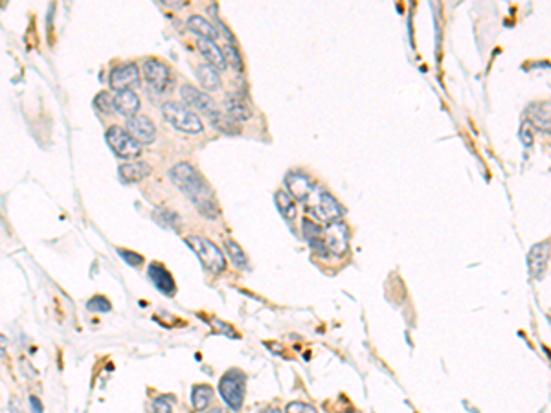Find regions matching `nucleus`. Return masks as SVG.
Returning <instances> with one entry per match:
<instances>
[{"mask_svg":"<svg viewBox=\"0 0 551 413\" xmlns=\"http://www.w3.org/2000/svg\"><path fill=\"white\" fill-rule=\"evenodd\" d=\"M169 178L197 206V210L203 215L210 217V219L219 215V206L215 203L212 188L208 186L203 175L193 166H190L188 162L176 163L169 171Z\"/></svg>","mask_w":551,"mask_h":413,"instance_id":"nucleus-1","label":"nucleus"},{"mask_svg":"<svg viewBox=\"0 0 551 413\" xmlns=\"http://www.w3.org/2000/svg\"><path fill=\"white\" fill-rule=\"evenodd\" d=\"M188 247H191V250L195 252V255L198 257V261L203 263V267L206 270L213 274H220L226 270V259L223 252L217 248V245H213L210 239L200 237V235H190L186 237Z\"/></svg>","mask_w":551,"mask_h":413,"instance_id":"nucleus-2","label":"nucleus"},{"mask_svg":"<svg viewBox=\"0 0 551 413\" xmlns=\"http://www.w3.org/2000/svg\"><path fill=\"white\" fill-rule=\"evenodd\" d=\"M162 114L168 124H171L173 127L178 129V131L188 132V134H198V132H203L204 129L200 118L195 114L190 107L182 105V103H175V102L164 103Z\"/></svg>","mask_w":551,"mask_h":413,"instance_id":"nucleus-3","label":"nucleus"},{"mask_svg":"<svg viewBox=\"0 0 551 413\" xmlns=\"http://www.w3.org/2000/svg\"><path fill=\"white\" fill-rule=\"evenodd\" d=\"M245 382H247V377L239 370H230L225 377L220 378V397L228 404V408H232L234 412L241 409L242 400H245Z\"/></svg>","mask_w":551,"mask_h":413,"instance_id":"nucleus-4","label":"nucleus"},{"mask_svg":"<svg viewBox=\"0 0 551 413\" xmlns=\"http://www.w3.org/2000/svg\"><path fill=\"white\" fill-rule=\"evenodd\" d=\"M105 140L110 149L114 151V154H118L119 159L129 160L140 156L141 145L138 144L129 132H125L124 129L118 127V125H112V127L107 129Z\"/></svg>","mask_w":551,"mask_h":413,"instance_id":"nucleus-5","label":"nucleus"},{"mask_svg":"<svg viewBox=\"0 0 551 413\" xmlns=\"http://www.w3.org/2000/svg\"><path fill=\"white\" fill-rule=\"evenodd\" d=\"M323 237H326V247L327 252H331L333 255H342L348 254L349 248V232L348 225L344 220H335V222H329L323 230Z\"/></svg>","mask_w":551,"mask_h":413,"instance_id":"nucleus-6","label":"nucleus"},{"mask_svg":"<svg viewBox=\"0 0 551 413\" xmlns=\"http://www.w3.org/2000/svg\"><path fill=\"white\" fill-rule=\"evenodd\" d=\"M141 74L146 77L147 85L156 92H166L171 87V72L159 59H146L141 66Z\"/></svg>","mask_w":551,"mask_h":413,"instance_id":"nucleus-7","label":"nucleus"},{"mask_svg":"<svg viewBox=\"0 0 551 413\" xmlns=\"http://www.w3.org/2000/svg\"><path fill=\"white\" fill-rule=\"evenodd\" d=\"M140 81V70L134 63H127V65H119L110 70L109 85L112 90L124 92V90H131V87L138 85Z\"/></svg>","mask_w":551,"mask_h":413,"instance_id":"nucleus-8","label":"nucleus"},{"mask_svg":"<svg viewBox=\"0 0 551 413\" xmlns=\"http://www.w3.org/2000/svg\"><path fill=\"white\" fill-rule=\"evenodd\" d=\"M181 97L182 102L186 103V107H191L195 110H200L206 116H210L212 112H215L217 107L212 97L208 96L206 92L195 88L193 85H182L181 87Z\"/></svg>","mask_w":551,"mask_h":413,"instance_id":"nucleus-9","label":"nucleus"},{"mask_svg":"<svg viewBox=\"0 0 551 413\" xmlns=\"http://www.w3.org/2000/svg\"><path fill=\"white\" fill-rule=\"evenodd\" d=\"M285 186L289 195L296 198V200H300V203H307L309 197L316 193L314 182L307 175H301V173H289L285 178Z\"/></svg>","mask_w":551,"mask_h":413,"instance_id":"nucleus-10","label":"nucleus"},{"mask_svg":"<svg viewBox=\"0 0 551 413\" xmlns=\"http://www.w3.org/2000/svg\"><path fill=\"white\" fill-rule=\"evenodd\" d=\"M127 132L140 145H149L154 141L156 136V127L153 125L147 116H134V118L127 119Z\"/></svg>","mask_w":551,"mask_h":413,"instance_id":"nucleus-11","label":"nucleus"},{"mask_svg":"<svg viewBox=\"0 0 551 413\" xmlns=\"http://www.w3.org/2000/svg\"><path fill=\"white\" fill-rule=\"evenodd\" d=\"M547 261H550V242H538L528 254V267L529 274L533 279H542L547 270Z\"/></svg>","mask_w":551,"mask_h":413,"instance_id":"nucleus-12","label":"nucleus"},{"mask_svg":"<svg viewBox=\"0 0 551 413\" xmlns=\"http://www.w3.org/2000/svg\"><path fill=\"white\" fill-rule=\"evenodd\" d=\"M301 233H304L305 241H307L309 247L313 248L314 254L320 255V257H327V254H329V252H327V247H326L323 230L320 228L316 222L305 219L304 222H301Z\"/></svg>","mask_w":551,"mask_h":413,"instance_id":"nucleus-13","label":"nucleus"},{"mask_svg":"<svg viewBox=\"0 0 551 413\" xmlns=\"http://www.w3.org/2000/svg\"><path fill=\"white\" fill-rule=\"evenodd\" d=\"M316 206L320 217L326 220H331V222L340 220L342 215H344V210H342V206L338 204V200L331 193H327V191H318Z\"/></svg>","mask_w":551,"mask_h":413,"instance_id":"nucleus-14","label":"nucleus"},{"mask_svg":"<svg viewBox=\"0 0 551 413\" xmlns=\"http://www.w3.org/2000/svg\"><path fill=\"white\" fill-rule=\"evenodd\" d=\"M225 109L226 114L234 119L235 124H241V122H247V119L252 118L250 107L247 105V102L237 92H232L225 97Z\"/></svg>","mask_w":551,"mask_h":413,"instance_id":"nucleus-15","label":"nucleus"},{"mask_svg":"<svg viewBox=\"0 0 551 413\" xmlns=\"http://www.w3.org/2000/svg\"><path fill=\"white\" fill-rule=\"evenodd\" d=\"M114 109L125 118H134L137 112L140 110V97L137 96L134 90H124L114 96Z\"/></svg>","mask_w":551,"mask_h":413,"instance_id":"nucleus-16","label":"nucleus"},{"mask_svg":"<svg viewBox=\"0 0 551 413\" xmlns=\"http://www.w3.org/2000/svg\"><path fill=\"white\" fill-rule=\"evenodd\" d=\"M528 122L538 131L551 132V103H535L529 107Z\"/></svg>","mask_w":551,"mask_h":413,"instance_id":"nucleus-17","label":"nucleus"},{"mask_svg":"<svg viewBox=\"0 0 551 413\" xmlns=\"http://www.w3.org/2000/svg\"><path fill=\"white\" fill-rule=\"evenodd\" d=\"M147 274H149L151 281L160 292L164 294L171 296L175 292V281H173V276L168 272V270L164 269L162 264L159 263H151L149 269H147Z\"/></svg>","mask_w":551,"mask_h":413,"instance_id":"nucleus-18","label":"nucleus"},{"mask_svg":"<svg viewBox=\"0 0 551 413\" xmlns=\"http://www.w3.org/2000/svg\"><path fill=\"white\" fill-rule=\"evenodd\" d=\"M197 48L200 50V53H203L204 58H206L208 65L213 66L215 70H225V68H226L225 53H223V50H220L219 46H217V44L213 43V41L198 39Z\"/></svg>","mask_w":551,"mask_h":413,"instance_id":"nucleus-19","label":"nucleus"},{"mask_svg":"<svg viewBox=\"0 0 551 413\" xmlns=\"http://www.w3.org/2000/svg\"><path fill=\"white\" fill-rule=\"evenodd\" d=\"M119 178L127 184L132 182H140L144 178H147L151 173V166L146 162H131V163H122L118 169Z\"/></svg>","mask_w":551,"mask_h":413,"instance_id":"nucleus-20","label":"nucleus"},{"mask_svg":"<svg viewBox=\"0 0 551 413\" xmlns=\"http://www.w3.org/2000/svg\"><path fill=\"white\" fill-rule=\"evenodd\" d=\"M186 26H188V30H190L191 33L198 36L200 39L213 41V43H215V39L219 37V31H217V28L213 26L212 22H208L206 18L198 17V15H191V17L188 18V22H186Z\"/></svg>","mask_w":551,"mask_h":413,"instance_id":"nucleus-21","label":"nucleus"},{"mask_svg":"<svg viewBox=\"0 0 551 413\" xmlns=\"http://www.w3.org/2000/svg\"><path fill=\"white\" fill-rule=\"evenodd\" d=\"M274 200H276V206H278L279 213H282V217L287 222H291V220L298 217V208H296L294 198L291 195L285 193V191H278V193L274 195Z\"/></svg>","mask_w":551,"mask_h":413,"instance_id":"nucleus-22","label":"nucleus"},{"mask_svg":"<svg viewBox=\"0 0 551 413\" xmlns=\"http://www.w3.org/2000/svg\"><path fill=\"white\" fill-rule=\"evenodd\" d=\"M197 80L203 85L204 90H219L220 88V77L217 70L210 65H200L197 68Z\"/></svg>","mask_w":551,"mask_h":413,"instance_id":"nucleus-23","label":"nucleus"},{"mask_svg":"<svg viewBox=\"0 0 551 413\" xmlns=\"http://www.w3.org/2000/svg\"><path fill=\"white\" fill-rule=\"evenodd\" d=\"M208 118H210V124H212L215 129H219L220 132H226V134H234V136L241 132L239 125L235 124L234 119L230 118L226 112L215 110V112H212V114L208 116Z\"/></svg>","mask_w":551,"mask_h":413,"instance_id":"nucleus-24","label":"nucleus"},{"mask_svg":"<svg viewBox=\"0 0 551 413\" xmlns=\"http://www.w3.org/2000/svg\"><path fill=\"white\" fill-rule=\"evenodd\" d=\"M213 399V390L210 386H197L193 387V393H191V402H193V408L197 412H203L210 406Z\"/></svg>","mask_w":551,"mask_h":413,"instance_id":"nucleus-25","label":"nucleus"},{"mask_svg":"<svg viewBox=\"0 0 551 413\" xmlns=\"http://www.w3.org/2000/svg\"><path fill=\"white\" fill-rule=\"evenodd\" d=\"M225 248L226 252H228L230 259L234 261V264L237 267V269H247V264H248L247 255H245L242 248L239 247L234 239H225Z\"/></svg>","mask_w":551,"mask_h":413,"instance_id":"nucleus-26","label":"nucleus"},{"mask_svg":"<svg viewBox=\"0 0 551 413\" xmlns=\"http://www.w3.org/2000/svg\"><path fill=\"white\" fill-rule=\"evenodd\" d=\"M94 107L97 110H102L103 114H110L114 109V97L110 96V92H100L94 97Z\"/></svg>","mask_w":551,"mask_h":413,"instance_id":"nucleus-27","label":"nucleus"},{"mask_svg":"<svg viewBox=\"0 0 551 413\" xmlns=\"http://www.w3.org/2000/svg\"><path fill=\"white\" fill-rule=\"evenodd\" d=\"M88 311H94V312H109L110 311V304H109V299L103 298V296H96V298H92L90 301L87 304Z\"/></svg>","mask_w":551,"mask_h":413,"instance_id":"nucleus-28","label":"nucleus"},{"mask_svg":"<svg viewBox=\"0 0 551 413\" xmlns=\"http://www.w3.org/2000/svg\"><path fill=\"white\" fill-rule=\"evenodd\" d=\"M119 257L125 261V263H129V267H140L141 263H144V259H141V255L134 254V252L131 250H118Z\"/></svg>","mask_w":551,"mask_h":413,"instance_id":"nucleus-29","label":"nucleus"},{"mask_svg":"<svg viewBox=\"0 0 551 413\" xmlns=\"http://www.w3.org/2000/svg\"><path fill=\"white\" fill-rule=\"evenodd\" d=\"M285 413H318V412L311 404H305V402H291V404H287Z\"/></svg>","mask_w":551,"mask_h":413,"instance_id":"nucleus-30","label":"nucleus"},{"mask_svg":"<svg viewBox=\"0 0 551 413\" xmlns=\"http://www.w3.org/2000/svg\"><path fill=\"white\" fill-rule=\"evenodd\" d=\"M226 61H230V65L234 66L235 70H241L242 68L241 58H239L237 50L234 46H226Z\"/></svg>","mask_w":551,"mask_h":413,"instance_id":"nucleus-31","label":"nucleus"},{"mask_svg":"<svg viewBox=\"0 0 551 413\" xmlns=\"http://www.w3.org/2000/svg\"><path fill=\"white\" fill-rule=\"evenodd\" d=\"M153 412L154 413H173L171 404H169L168 397H160L153 402Z\"/></svg>","mask_w":551,"mask_h":413,"instance_id":"nucleus-32","label":"nucleus"},{"mask_svg":"<svg viewBox=\"0 0 551 413\" xmlns=\"http://www.w3.org/2000/svg\"><path fill=\"white\" fill-rule=\"evenodd\" d=\"M531 127H533V125L529 124L528 119H525L524 125H522V129H520V140L524 141V144L528 145V147H531V144H533V134H531Z\"/></svg>","mask_w":551,"mask_h":413,"instance_id":"nucleus-33","label":"nucleus"},{"mask_svg":"<svg viewBox=\"0 0 551 413\" xmlns=\"http://www.w3.org/2000/svg\"><path fill=\"white\" fill-rule=\"evenodd\" d=\"M162 4L168 6V8H171V9H181V8H184L186 2L184 0H162Z\"/></svg>","mask_w":551,"mask_h":413,"instance_id":"nucleus-34","label":"nucleus"},{"mask_svg":"<svg viewBox=\"0 0 551 413\" xmlns=\"http://www.w3.org/2000/svg\"><path fill=\"white\" fill-rule=\"evenodd\" d=\"M30 406L33 413H43V406H41V400L37 397H30Z\"/></svg>","mask_w":551,"mask_h":413,"instance_id":"nucleus-35","label":"nucleus"},{"mask_svg":"<svg viewBox=\"0 0 551 413\" xmlns=\"http://www.w3.org/2000/svg\"><path fill=\"white\" fill-rule=\"evenodd\" d=\"M210 413H228V412H225L223 408H213V409H210Z\"/></svg>","mask_w":551,"mask_h":413,"instance_id":"nucleus-36","label":"nucleus"},{"mask_svg":"<svg viewBox=\"0 0 551 413\" xmlns=\"http://www.w3.org/2000/svg\"><path fill=\"white\" fill-rule=\"evenodd\" d=\"M263 413H279V412L278 409H267V412H263Z\"/></svg>","mask_w":551,"mask_h":413,"instance_id":"nucleus-37","label":"nucleus"}]
</instances>
